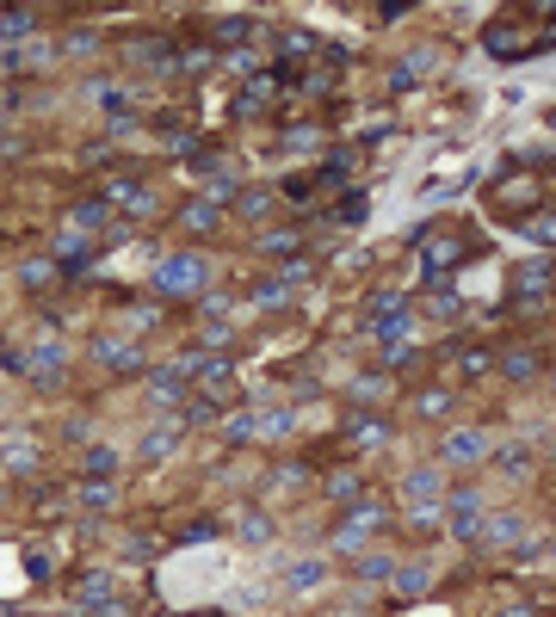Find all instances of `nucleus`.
I'll return each instance as SVG.
<instances>
[{
  "instance_id": "f8f14e48",
  "label": "nucleus",
  "mask_w": 556,
  "mask_h": 617,
  "mask_svg": "<svg viewBox=\"0 0 556 617\" xmlns=\"http://www.w3.org/2000/svg\"><path fill=\"white\" fill-rule=\"evenodd\" d=\"M322 581H328V562H322V556H303V562H290V574H284L290 593H315Z\"/></svg>"
},
{
  "instance_id": "f257e3e1",
  "label": "nucleus",
  "mask_w": 556,
  "mask_h": 617,
  "mask_svg": "<svg viewBox=\"0 0 556 617\" xmlns=\"http://www.w3.org/2000/svg\"><path fill=\"white\" fill-rule=\"evenodd\" d=\"M204 278H210V265H204L198 253H167V259L155 265V290H161L167 303H173V297H198Z\"/></svg>"
},
{
  "instance_id": "f03ea898",
  "label": "nucleus",
  "mask_w": 556,
  "mask_h": 617,
  "mask_svg": "<svg viewBox=\"0 0 556 617\" xmlns=\"http://www.w3.org/2000/svg\"><path fill=\"white\" fill-rule=\"evenodd\" d=\"M488 451H495V439H488L482 426H457V432H445V445H439L445 463H482Z\"/></svg>"
},
{
  "instance_id": "1a4fd4ad",
  "label": "nucleus",
  "mask_w": 556,
  "mask_h": 617,
  "mask_svg": "<svg viewBox=\"0 0 556 617\" xmlns=\"http://www.w3.org/2000/svg\"><path fill=\"white\" fill-rule=\"evenodd\" d=\"M445 365H451L457 383H470V376H482V370L495 365V352L488 346H457V352H445Z\"/></svg>"
},
{
  "instance_id": "7ed1b4c3",
  "label": "nucleus",
  "mask_w": 556,
  "mask_h": 617,
  "mask_svg": "<svg viewBox=\"0 0 556 617\" xmlns=\"http://www.w3.org/2000/svg\"><path fill=\"white\" fill-rule=\"evenodd\" d=\"M377 525H384V506L359 500V506H353V512L340 518V531H334V550H359V543H365V537H371Z\"/></svg>"
},
{
  "instance_id": "9d476101",
  "label": "nucleus",
  "mask_w": 556,
  "mask_h": 617,
  "mask_svg": "<svg viewBox=\"0 0 556 617\" xmlns=\"http://www.w3.org/2000/svg\"><path fill=\"white\" fill-rule=\"evenodd\" d=\"M217 223H223V204H210V198H192V204L179 210V229H186V235H210Z\"/></svg>"
},
{
  "instance_id": "aec40b11",
  "label": "nucleus",
  "mask_w": 556,
  "mask_h": 617,
  "mask_svg": "<svg viewBox=\"0 0 556 617\" xmlns=\"http://www.w3.org/2000/svg\"><path fill=\"white\" fill-rule=\"evenodd\" d=\"M106 223H112V204H106V198H93V204L75 210V229H81V235H93V229H106Z\"/></svg>"
},
{
  "instance_id": "20e7f679",
  "label": "nucleus",
  "mask_w": 556,
  "mask_h": 617,
  "mask_svg": "<svg viewBox=\"0 0 556 617\" xmlns=\"http://www.w3.org/2000/svg\"><path fill=\"white\" fill-rule=\"evenodd\" d=\"M75 605H81V612H106V605H118V581H112V574H106V568H93V574H81V581H75Z\"/></svg>"
},
{
  "instance_id": "ea45409f",
  "label": "nucleus",
  "mask_w": 556,
  "mask_h": 617,
  "mask_svg": "<svg viewBox=\"0 0 556 617\" xmlns=\"http://www.w3.org/2000/svg\"><path fill=\"white\" fill-rule=\"evenodd\" d=\"M544 562H556V543H544Z\"/></svg>"
},
{
  "instance_id": "9b49d317",
  "label": "nucleus",
  "mask_w": 556,
  "mask_h": 617,
  "mask_svg": "<svg viewBox=\"0 0 556 617\" xmlns=\"http://www.w3.org/2000/svg\"><path fill=\"white\" fill-rule=\"evenodd\" d=\"M556 284V265H526V272H520V284H513V290H520V303H526V309H538V303H544V290H551Z\"/></svg>"
},
{
  "instance_id": "c756f323",
  "label": "nucleus",
  "mask_w": 556,
  "mask_h": 617,
  "mask_svg": "<svg viewBox=\"0 0 556 617\" xmlns=\"http://www.w3.org/2000/svg\"><path fill=\"white\" fill-rule=\"evenodd\" d=\"M254 420H260V414H229V420H223V426H229V439H235V445H248V439H254V432H260V426H254Z\"/></svg>"
},
{
  "instance_id": "58836bf2",
  "label": "nucleus",
  "mask_w": 556,
  "mask_h": 617,
  "mask_svg": "<svg viewBox=\"0 0 556 617\" xmlns=\"http://www.w3.org/2000/svg\"><path fill=\"white\" fill-rule=\"evenodd\" d=\"M501 617H532V605H513V612H501Z\"/></svg>"
},
{
  "instance_id": "2eb2a0df",
  "label": "nucleus",
  "mask_w": 556,
  "mask_h": 617,
  "mask_svg": "<svg viewBox=\"0 0 556 617\" xmlns=\"http://www.w3.org/2000/svg\"><path fill=\"white\" fill-rule=\"evenodd\" d=\"M93 359H99V365H112V370H142V352H137V346H124V340H99V346H93Z\"/></svg>"
},
{
  "instance_id": "dca6fc26",
  "label": "nucleus",
  "mask_w": 556,
  "mask_h": 617,
  "mask_svg": "<svg viewBox=\"0 0 556 617\" xmlns=\"http://www.w3.org/2000/svg\"><path fill=\"white\" fill-rule=\"evenodd\" d=\"M501 370H507L513 383H532V376H538V352H532V346H513V352H501Z\"/></svg>"
},
{
  "instance_id": "39448f33",
  "label": "nucleus",
  "mask_w": 556,
  "mask_h": 617,
  "mask_svg": "<svg viewBox=\"0 0 556 617\" xmlns=\"http://www.w3.org/2000/svg\"><path fill=\"white\" fill-rule=\"evenodd\" d=\"M451 531H457L464 543L482 537V494L476 488H451Z\"/></svg>"
},
{
  "instance_id": "bb28decb",
  "label": "nucleus",
  "mask_w": 556,
  "mask_h": 617,
  "mask_svg": "<svg viewBox=\"0 0 556 617\" xmlns=\"http://www.w3.org/2000/svg\"><path fill=\"white\" fill-rule=\"evenodd\" d=\"M495 463H501V476H526L532 470V451L526 445H507V451H495Z\"/></svg>"
},
{
  "instance_id": "e433bc0d",
  "label": "nucleus",
  "mask_w": 556,
  "mask_h": 617,
  "mask_svg": "<svg viewBox=\"0 0 556 617\" xmlns=\"http://www.w3.org/2000/svg\"><path fill=\"white\" fill-rule=\"evenodd\" d=\"M445 401H451V395H445V389H433V395H420V414H445Z\"/></svg>"
},
{
  "instance_id": "5701e85b",
  "label": "nucleus",
  "mask_w": 556,
  "mask_h": 617,
  "mask_svg": "<svg viewBox=\"0 0 556 617\" xmlns=\"http://www.w3.org/2000/svg\"><path fill=\"white\" fill-rule=\"evenodd\" d=\"M390 439V420H377V414H359V426H353V445H384Z\"/></svg>"
},
{
  "instance_id": "ddd939ff",
  "label": "nucleus",
  "mask_w": 556,
  "mask_h": 617,
  "mask_svg": "<svg viewBox=\"0 0 556 617\" xmlns=\"http://www.w3.org/2000/svg\"><path fill=\"white\" fill-rule=\"evenodd\" d=\"M106 204H118V210H155V198H148V186H142V179H118V186H112V192H106Z\"/></svg>"
},
{
  "instance_id": "b1692460",
  "label": "nucleus",
  "mask_w": 556,
  "mask_h": 617,
  "mask_svg": "<svg viewBox=\"0 0 556 617\" xmlns=\"http://www.w3.org/2000/svg\"><path fill=\"white\" fill-rule=\"evenodd\" d=\"M179 426H186V420H167L161 432H148V439H142V457H167V451H173V439H179Z\"/></svg>"
},
{
  "instance_id": "412c9836",
  "label": "nucleus",
  "mask_w": 556,
  "mask_h": 617,
  "mask_svg": "<svg viewBox=\"0 0 556 617\" xmlns=\"http://www.w3.org/2000/svg\"><path fill=\"white\" fill-rule=\"evenodd\" d=\"M439 518H445V506H439V500H420V506H409V525H415L420 537H433V531H439Z\"/></svg>"
},
{
  "instance_id": "a878e982",
  "label": "nucleus",
  "mask_w": 556,
  "mask_h": 617,
  "mask_svg": "<svg viewBox=\"0 0 556 617\" xmlns=\"http://www.w3.org/2000/svg\"><path fill=\"white\" fill-rule=\"evenodd\" d=\"M0 463H6V470L19 476V470H31V463H37V451H31L25 439H6V451H0Z\"/></svg>"
},
{
  "instance_id": "6e6552de",
  "label": "nucleus",
  "mask_w": 556,
  "mask_h": 617,
  "mask_svg": "<svg viewBox=\"0 0 556 617\" xmlns=\"http://www.w3.org/2000/svg\"><path fill=\"white\" fill-rule=\"evenodd\" d=\"M439 494H445V470H409V476H402V500H409V506L439 500Z\"/></svg>"
},
{
  "instance_id": "7c9ffc66",
  "label": "nucleus",
  "mask_w": 556,
  "mask_h": 617,
  "mask_svg": "<svg viewBox=\"0 0 556 617\" xmlns=\"http://www.w3.org/2000/svg\"><path fill=\"white\" fill-rule=\"evenodd\" d=\"M112 470H118V457H112L106 445H99V451H87V476H93V482H106Z\"/></svg>"
},
{
  "instance_id": "423d86ee",
  "label": "nucleus",
  "mask_w": 556,
  "mask_h": 617,
  "mask_svg": "<svg viewBox=\"0 0 556 617\" xmlns=\"http://www.w3.org/2000/svg\"><path fill=\"white\" fill-rule=\"evenodd\" d=\"M464 253H470V247L457 241V235H439V241H426V278H433V284H445V278H451V265H457Z\"/></svg>"
},
{
  "instance_id": "a211bd4d",
  "label": "nucleus",
  "mask_w": 556,
  "mask_h": 617,
  "mask_svg": "<svg viewBox=\"0 0 556 617\" xmlns=\"http://www.w3.org/2000/svg\"><path fill=\"white\" fill-rule=\"evenodd\" d=\"M520 235H526V241H538V247H556V210L526 217V223H520Z\"/></svg>"
},
{
  "instance_id": "72a5a7b5",
  "label": "nucleus",
  "mask_w": 556,
  "mask_h": 617,
  "mask_svg": "<svg viewBox=\"0 0 556 617\" xmlns=\"http://www.w3.org/2000/svg\"><path fill=\"white\" fill-rule=\"evenodd\" d=\"M260 247H266V253H297V235H290V229H273Z\"/></svg>"
},
{
  "instance_id": "f704fd0d",
  "label": "nucleus",
  "mask_w": 556,
  "mask_h": 617,
  "mask_svg": "<svg viewBox=\"0 0 556 617\" xmlns=\"http://www.w3.org/2000/svg\"><path fill=\"white\" fill-rule=\"evenodd\" d=\"M284 297H290V284H284V278H266V284H260V303H284Z\"/></svg>"
},
{
  "instance_id": "4c0bfd02",
  "label": "nucleus",
  "mask_w": 556,
  "mask_h": 617,
  "mask_svg": "<svg viewBox=\"0 0 556 617\" xmlns=\"http://www.w3.org/2000/svg\"><path fill=\"white\" fill-rule=\"evenodd\" d=\"M25 568H31V581H44V574H50V556H44V550H31V556H25Z\"/></svg>"
},
{
  "instance_id": "393cba45",
  "label": "nucleus",
  "mask_w": 556,
  "mask_h": 617,
  "mask_svg": "<svg viewBox=\"0 0 556 617\" xmlns=\"http://www.w3.org/2000/svg\"><path fill=\"white\" fill-rule=\"evenodd\" d=\"M248 31H254V19H248V12H235V19H223V25H210V37H217V44H242Z\"/></svg>"
},
{
  "instance_id": "4468645a",
  "label": "nucleus",
  "mask_w": 556,
  "mask_h": 617,
  "mask_svg": "<svg viewBox=\"0 0 556 617\" xmlns=\"http://www.w3.org/2000/svg\"><path fill=\"white\" fill-rule=\"evenodd\" d=\"M526 531V512H495V518H482V537L476 543H513Z\"/></svg>"
},
{
  "instance_id": "2f4dec72",
  "label": "nucleus",
  "mask_w": 556,
  "mask_h": 617,
  "mask_svg": "<svg viewBox=\"0 0 556 617\" xmlns=\"http://www.w3.org/2000/svg\"><path fill=\"white\" fill-rule=\"evenodd\" d=\"M278 50H284V56H309V50H315V37H309V31H284V37H278Z\"/></svg>"
},
{
  "instance_id": "c85d7f7f",
  "label": "nucleus",
  "mask_w": 556,
  "mask_h": 617,
  "mask_svg": "<svg viewBox=\"0 0 556 617\" xmlns=\"http://www.w3.org/2000/svg\"><path fill=\"white\" fill-rule=\"evenodd\" d=\"M359 488H365L359 470H334V476H328V494H334V500H359Z\"/></svg>"
},
{
  "instance_id": "4be33fe9",
  "label": "nucleus",
  "mask_w": 556,
  "mask_h": 617,
  "mask_svg": "<svg viewBox=\"0 0 556 617\" xmlns=\"http://www.w3.org/2000/svg\"><path fill=\"white\" fill-rule=\"evenodd\" d=\"M25 365H31V370H44V376H50V370H62V365H68V352H62L56 340H44V346H31V359H25Z\"/></svg>"
},
{
  "instance_id": "a19ab883",
  "label": "nucleus",
  "mask_w": 556,
  "mask_h": 617,
  "mask_svg": "<svg viewBox=\"0 0 556 617\" xmlns=\"http://www.w3.org/2000/svg\"><path fill=\"white\" fill-rule=\"evenodd\" d=\"M551 389H556V376H551Z\"/></svg>"
},
{
  "instance_id": "473e14b6",
  "label": "nucleus",
  "mask_w": 556,
  "mask_h": 617,
  "mask_svg": "<svg viewBox=\"0 0 556 617\" xmlns=\"http://www.w3.org/2000/svg\"><path fill=\"white\" fill-rule=\"evenodd\" d=\"M217 531H223L217 518H198V525H186V531H179V543H210Z\"/></svg>"
},
{
  "instance_id": "f3484780",
  "label": "nucleus",
  "mask_w": 556,
  "mask_h": 617,
  "mask_svg": "<svg viewBox=\"0 0 556 617\" xmlns=\"http://www.w3.org/2000/svg\"><path fill=\"white\" fill-rule=\"evenodd\" d=\"M359 581H377V587H384V581H396V556L365 550V556H359Z\"/></svg>"
},
{
  "instance_id": "c9c22d12",
  "label": "nucleus",
  "mask_w": 556,
  "mask_h": 617,
  "mask_svg": "<svg viewBox=\"0 0 556 617\" xmlns=\"http://www.w3.org/2000/svg\"><path fill=\"white\" fill-rule=\"evenodd\" d=\"M0 31H6V37H19V31H31V12H6V19H0Z\"/></svg>"
},
{
  "instance_id": "cd10ccee",
  "label": "nucleus",
  "mask_w": 556,
  "mask_h": 617,
  "mask_svg": "<svg viewBox=\"0 0 556 617\" xmlns=\"http://www.w3.org/2000/svg\"><path fill=\"white\" fill-rule=\"evenodd\" d=\"M235 531H242V543H266V537H273V518H266V512H242Z\"/></svg>"
},
{
  "instance_id": "6ab92c4d",
  "label": "nucleus",
  "mask_w": 556,
  "mask_h": 617,
  "mask_svg": "<svg viewBox=\"0 0 556 617\" xmlns=\"http://www.w3.org/2000/svg\"><path fill=\"white\" fill-rule=\"evenodd\" d=\"M396 587H402V593H426V587H433V568H426V562H396Z\"/></svg>"
},
{
  "instance_id": "0eeeda50",
  "label": "nucleus",
  "mask_w": 556,
  "mask_h": 617,
  "mask_svg": "<svg viewBox=\"0 0 556 617\" xmlns=\"http://www.w3.org/2000/svg\"><path fill=\"white\" fill-rule=\"evenodd\" d=\"M148 389H155V401H192V376H186L179 365L148 370Z\"/></svg>"
}]
</instances>
